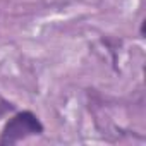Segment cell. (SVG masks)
I'll return each instance as SVG.
<instances>
[{
    "label": "cell",
    "mask_w": 146,
    "mask_h": 146,
    "mask_svg": "<svg viewBox=\"0 0 146 146\" xmlns=\"http://www.w3.org/2000/svg\"><path fill=\"white\" fill-rule=\"evenodd\" d=\"M41 132H43V125L38 120V117L31 112H21L14 115L4 127V132L0 136V144H14L29 136L41 134Z\"/></svg>",
    "instance_id": "obj_1"
},
{
    "label": "cell",
    "mask_w": 146,
    "mask_h": 146,
    "mask_svg": "<svg viewBox=\"0 0 146 146\" xmlns=\"http://www.w3.org/2000/svg\"><path fill=\"white\" fill-rule=\"evenodd\" d=\"M7 110H11V105L7 103H0V117H4L7 113Z\"/></svg>",
    "instance_id": "obj_2"
}]
</instances>
